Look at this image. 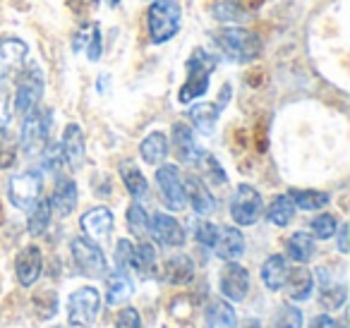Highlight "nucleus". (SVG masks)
Listing matches in <instances>:
<instances>
[{
	"instance_id": "7c9ffc66",
	"label": "nucleus",
	"mask_w": 350,
	"mask_h": 328,
	"mask_svg": "<svg viewBox=\"0 0 350 328\" xmlns=\"http://www.w3.org/2000/svg\"><path fill=\"white\" fill-rule=\"evenodd\" d=\"M293 216H295V204H293V199L288 194H281V197L273 199L267 211L269 223H273L278 228H286L293 221Z\"/></svg>"
},
{
	"instance_id": "f03ea898",
	"label": "nucleus",
	"mask_w": 350,
	"mask_h": 328,
	"mask_svg": "<svg viewBox=\"0 0 350 328\" xmlns=\"http://www.w3.org/2000/svg\"><path fill=\"white\" fill-rule=\"evenodd\" d=\"M219 65V58L211 55L209 51L197 49L195 53L187 60V79L180 87V94H178V101L180 103H192L200 96H204L209 92V82H211V72Z\"/></svg>"
},
{
	"instance_id": "a211bd4d",
	"label": "nucleus",
	"mask_w": 350,
	"mask_h": 328,
	"mask_svg": "<svg viewBox=\"0 0 350 328\" xmlns=\"http://www.w3.org/2000/svg\"><path fill=\"white\" fill-rule=\"evenodd\" d=\"M214 249L221 259L226 261H235L243 256L245 251V237L238 228L228 226V228H219V237L214 242Z\"/></svg>"
},
{
	"instance_id": "2eb2a0df",
	"label": "nucleus",
	"mask_w": 350,
	"mask_h": 328,
	"mask_svg": "<svg viewBox=\"0 0 350 328\" xmlns=\"http://www.w3.org/2000/svg\"><path fill=\"white\" fill-rule=\"evenodd\" d=\"M72 49H75V53H87V58L92 60V63L101 60V55H103L101 27H98L96 22H92V25H87V27H82V29H79L77 34H75Z\"/></svg>"
},
{
	"instance_id": "1a4fd4ad",
	"label": "nucleus",
	"mask_w": 350,
	"mask_h": 328,
	"mask_svg": "<svg viewBox=\"0 0 350 328\" xmlns=\"http://www.w3.org/2000/svg\"><path fill=\"white\" fill-rule=\"evenodd\" d=\"M98 307H101V297L94 288H79L70 295L68 299V318L72 326H92L98 316Z\"/></svg>"
},
{
	"instance_id": "37998d69",
	"label": "nucleus",
	"mask_w": 350,
	"mask_h": 328,
	"mask_svg": "<svg viewBox=\"0 0 350 328\" xmlns=\"http://www.w3.org/2000/svg\"><path fill=\"white\" fill-rule=\"evenodd\" d=\"M116 328H142V318H139V312L132 307L122 309L120 316H118V323Z\"/></svg>"
},
{
	"instance_id": "49530a36",
	"label": "nucleus",
	"mask_w": 350,
	"mask_h": 328,
	"mask_svg": "<svg viewBox=\"0 0 350 328\" xmlns=\"http://www.w3.org/2000/svg\"><path fill=\"white\" fill-rule=\"evenodd\" d=\"M312 328H336V321L331 316H326V314H321V316H317L312 321Z\"/></svg>"
},
{
	"instance_id": "393cba45",
	"label": "nucleus",
	"mask_w": 350,
	"mask_h": 328,
	"mask_svg": "<svg viewBox=\"0 0 350 328\" xmlns=\"http://www.w3.org/2000/svg\"><path fill=\"white\" fill-rule=\"evenodd\" d=\"M139 154L149 165L163 163L165 156H168V137H165L163 132H151L139 144Z\"/></svg>"
},
{
	"instance_id": "c85d7f7f",
	"label": "nucleus",
	"mask_w": 350,
	"mask_h": 328,
	"mask_svg": "<svg viewBox=\"0 0 350 328\" xmlns=\"http://www.w3.org/2000/svg\"><path fill=\"white\" fill-rule=\"evenodd\" d=\"M288 197H291L293 204H295L297 208H302V211H319V208H324L326 204L331 202V194L317 192V189H291Z\"/></svg>"
},
{
	"instance_id": "ddd939ff",
	"label": "nucleus",
	"mask_w": 350,
	"mask_h": 328,
	"mask_svg": "<svg viewBox=\"0 0 350 328\" xmlns=\"http://www.w3.org/2000/svg\"><path fill=\"white\" fill-rule=\"evenodd\" d=\"M247 288H250L247 271L240 264H235V261H228L226 269L221 271V292H224L230 302H240V299H245V295H247Z\"/></svg>"
},
{
	"instance_id": "2f4dec72",
	"label": "nucleus",
	"mask_w": 350,
	"mask_h": 328,
	"mask_svg": "<svg viewBox=\"0 0 350 328\" xmlns=\"http://www.w3.org/2000/svg\"><path fill=\"white\" fill-rule=\"evenodd\" d=\"M211 12H214V20L224 22V25H228V27L240 25V22H245L250 17L247 10H245L240 3H235V0H224V3H216Z\"/></svg>"
},
{
	"instance_id": "e433bc0d",
	"label": "nucleus",
	"mask_w": 350,
	"mask_h": 328,
	"mask_svg": "<svg viewBox=\"0 0 350 328\" xmlns=\"http://www.w3.org/2000/svg\"><path fill=\"white\" fill-rule=\"evenodd\" d=\"M336 228H338L336 216L324 213V216H319V218H314V221H312V235H314L317 240H329V237H334Z\"/></svg>"
},
{
	"instance_id": "f704fd0d",
	"label": "nucleus",
	"mask_w": 350,
	"mask_h": 328,
	"mask_svg": "<svg viewBox=\"0 0 350 328\" xmlns=\"http://www.w3.org/2000/svg\"><path fill=\"white\" fill-rule=\"evenodd\" d=\"M31 208L34 211L29 216V235H44L51 223V204L46 199H39Z\"/></svg>"
},
{
	"instance_id": "f257e3e1",
	"label": "nucleus",
	"mask_w": 350,
	"mask_h": 328,
	"mask_svg": "<svg viewBox=\"0 0 350 328\" xmlns=\"http://www.w3.org/2000/svg\"><path fill=\"white\" fill-rule=\"evenodd\" d=\"M214 44L219 51L230 60V63H252L262 53V39L254 31L243 29V27H226V29L216 31Z\"/></svg>"
},
{
	"instance_id": "a18cd8bd",
	"label": "nucleus",
	"mask_w": 350,
	"mask_h": 328,
	"mask_svg": "<svg viewBox=\"0 0 350 328\" xmlns=\"http://www.w3.org/2000/svg\"><path fill=\"white\" fill-rule=\"evenodd\" d=\"M10 103H8V94H5V87H0V132L5 130L10 125Z\"/></svg>"
},
{
	"instance_id": "6ab92c4d",
	"label": "nucleus",
	"mask_w": 350,
	"mask_h": 328,
	"mask_svg": "<svg viewBox=\"0 0 350 328\" xmlns=\"http://www.w3.org/2000/svg\"><path fill=\"white\" fill-rule=\"evenodd\" d=\"M63 159L68 161V165L72 170L82 168L84 163V135H82V127L79 125H68L65 127V135H63Z\"/></svg>"
},
{
	"instance_id": "dca6fc26",
	"label": "nucleus",
	"mask_w": 350,
	"mask_h": 328,
	"mask_svg": "<svg viewBox=\"0 0 350 328\" xmlns=\"http://www.w3.org/2000/svg\"><path fill=\"white\" fill-rule=\"evenodd\" d=\"M173 144H175V151H178V159L183 163H190V165H197L202 159L204 151L195 144V135L187 125L183 122H175L173 125Z\"/></svg>"
},
{
	"instance_id": "473e14b6",
	"label": "nucleus",
	"mask_w": 350,
	"mask_h": 328,
	"mask_svg": "<svg viewBox=\"0 0 350 328\" xmlns=\"http://www.w3.org/2000/svg\"><path fill=\"white\" fill-rule=\"evenodd\" d=\"M288 254L295 261H300V264L310 261L312 254H314V240H312V235H307V232H293L288 237Z\"/></svg>"
},
{
	"instance_id": "6e6552de",
	"label": "nucleus",
	"mask_w": 350,
	"mask_h": 328,
	"mask_svg": "<svg viewBox=\"0 0 350 328\" xmlns=\"http://www.w3.org/2000/svg\"><path fill=\"white\" fill-rule=\"evenodd\" d=\"M262 194L252 184H240L230 199V216L238 226H254L262 216Z\"/></svg>"
},
{
	"instance_id": "a19ab883",
	"label": "nucleus",
	"mask_w": 350,
	"mask_h": 328,
	"mask_svg": "<svg viewBox=\"0 0 350 328\" xmlns=\"http://www.w3.org/2000/svg\"><path fill=\"white\" fill-rule=\"evenodd\" d=\"M345 295H348V290H345V285H338V288H334L329 292V290H324V297H321V304L329 309H338L345 304Z\"/></svg>"
},
{
	"instance_id": "aec40b11",
	"label": "nucleus",
	"mask_w": 350,
	"mask_h": 328,
	"mask_svg": "<svg viewBox=\"0 0 350 328\" xmlns=\"http://www.w3.org/2000/svg\"><path fill=\"white\" fill-rule=\"evenodd\" d=\"M49 204L51 211H55L60 218H68L75 211V206H77V184L72 180H58Z\"/></svg>"
},
{
	"instance_id": "4468645a",
	"label": "nucleus",
	"mask_w": 350,
	"mask_h": 328,
	"mask_svg": "<svg viewBox=\"0 0 350 328\" xmlns=\"http://www.w3.org/2000/svg\"><path fill=\"white\" fill-rule=\"evenodd\" d=\"M79 226H82L84 235H87L89 240L103 242L113 230V213L108 211L106 206H96V208H92V211L84 213Z\"/></svg>"
},
{
	"instance_id": "f3484780",
	"label": "nucleus",
	"mask_w": 350,
	"mask_h": 328,
	"mask_svg": "<svg viewBox=\"0 0 350 328\" xmlns=\"http://www.w3.org/2000/svg\"><path fill=\"white\" fill-rule=\"evenodd\" d=\"M17 278L25 288L36 283V278L41 275V269H44V259H41V249L39 247H27V249L20 251L17 256Z\"/></svg>"
},
{
	"instance_id": "58836bf2",
	"label": "nucleus",
	"mask_w": 350,
	"mask_h": 328,
	"mask_svg": "<svg viewBox=\"0 0 350 328\" xmlns=\"http://www.w3.org/2000/svg\"><path fill=\"white\" fill-rule=\"evenodd\" d=\"M63 149H60L58 144H49L44 149V163H41V168L44 170H58L60 165H63Z\"/></svg>"
},
{
	"instance_id": "7ed1b4c3",
	"label": "nucleus",
	"mask_w": 350,
	"mask_h": 328,
	"mask_svg": "<svg viewBox=\"0 0 350 328\" xmlns=\"http://www.w3.org/2000/svg\"><path fill=\"white\" fill-rule=\"evenodd\" d=\"M183 25V8L178 0H154L146 12V29L151 44H168Z\"/></svg>"
},
{
	"instance_id": "603ef678",
	"label": "nucleus",
	"mask_w": 350,
	"mask_h": 328,
	"mask_svg": "<svg viewBox=\"0 0 350 328\" xmlns=\"http://www.w3.org/2000/svg\"><path fill=\"white\" fill-rule=\"evenodd\" d=\"M111 3H113V5H118V3H120V0H111Z\"/></svg>"
},
{
	"instance_id": "9d476101",
	"label": "nucleus",
	"mask_w": 350,
	"mask_h": 328,
	"mask_svg": "<svg viewBox=\"0 0 350 328\" xmlns=\"http://www.w3.org/2000/svg\"><path fill=\"white\" fill-rule=\"evenodd\" d=\"M29 55V46L17 36H3L0 39V87H5L15 72H20Z\"/></svg>"
},
{
	"instance_id": "a878e982",
	"label": "nucleus",
	"mask_w": 350,
	"mask_h": 328,
	"mask_svg": "<svg viewBox=\"0 0 350 328\" xmlns=\"http://www.w3.org/2000/svg\"><path fill=\"white\" fill-rule=\"evenodd\" d=\"M120 178H122V182H125V187H127V192H130V197L132 199H144L146 197V192H149V182H146V178L142 175V170L137 168L132 161H122L120 163Z\"/></svg>"
},
{
	"instance_id": "4be33fe9",
	"label": "nucleus",
	"mask_w": 350,
	"mask_h": 328,
	"mask_svg": "<svg viewBox=\"0 0 350 328\" xmlns=\"http://www.w3.org/2000/svg\"><path fill=\"white\" fill-rule=\"evenodd\" d=\"M224 106H226L224 101L221 103H195V106L190 108V120L195 122V127L202 132V135H211Z\"/></svg>"
},
{
	"instance_id": "72a5a7b5",
	"label": "nucleus",
	"mask_w": 350,
	"mask_h": 328,
	"mask_svg": "<svg viewBox=\"0 0 350 328\" xmlns=\"http://www.w3.org/2000/svg\"><path fill=\"white\" fill-rule=\"evenodd\" d=\"M291 280H293L291 299H295V302H302V299L310 297V295H312V288H314V278H312L310 271H307V269L293 271Z\"/></svg>"
},
{
	"instance_id": "8fccbe9b",
	"label": "nucleus",
	"mask_w": 350,
	"mask_h": 328,
	"mask_svg": "<svg viewBox=\"0 0 350 328\" xmlns=\"http://www.w3.org/2000/svg\"><path fill=\"white\" fill-rule=\"evenodd\" d=\"M243 328H262V323H259V321H247Z\"/></svg>"
},
{
	"instance_id": "20e7f679",
	"label": "nucleus",
	"mask_w": 350,
	"mask_h": 328,
	"mask_svg": "<svg viewBox=\"0 0 350 328\" xmlns=\"http://www.w3.org/2000/svg\"><path fill=\"white\" fill-rule=\"evenodd\" d=\"M51 125H53V113L49 108H34L27 113L25 122H22V149H25V154L34 156L44 151L51 135Z\"/></svg>"
},
{
	"instance_id": "b1692460",
	"label": "nucleus",
	"mask_w": 350,
	"mask_h": 328,
	"mask_svg": "<svg viewBox=\"0 0 350 328\" xmlns=\"http://www.w3.org/2000/svg\"><path fill=\"white\" fill-rule=\"evenodd\" d=\"M262 280H264V285H267L269 290H281L283 285H286V280H288V264H286V259H283L281 254H273V256H269L267 261H264V266H262Z\"/></svg>"
},
{
	"instance_id": "4c0bfd02",
	"label": "nucleus",
	"mask_w": 350,
	"mask_h": 328,
	"mask_svg": "<svg viewBox=\"0 0 350 328\" xmlns=\"http://www.w3.org/2000/svg\"><path fill=\"white\" fill-rule=\"evenodd\" d=\"M195 237H197V242H200V245L214 247L216 237H219V226H214V223H209V221L197 223V226H195Z\"/></svg>"
},
{
	"instance_id": "864d4df0",
	"label": "nucleus",
	"mask_w": 350,
	"mask_h": 328,
	"mask_svg": "<svg viewBox=\"0 0 350 328\" xmlns=\"http://www.w3.org/2000/svg\"><path fill=\"white\" fill-rule=\"evenodd\" d=\"M53 328H63V326H53Z\"/></svg>"
},
{
	"instance_id": "412c9836",
	"label": "nucleus",
	"mask_w": 350,
	"mask_h": 328,
	"mask_svg": "<svg viewBox=\"0 0 350 328\" xmlns=\"http://www.w3.org/2000/svg\"><path fill=\"white\" fill-rule=\"evenodd\" d=\"M183 184H185V197L192 202V208H195V213H200V216H206V213L214 211L216 202H214V197H211L209 187H206V184L202 182L200 178H187Z\"/></svg>"
},
{
	"instance_id": "de8ad7c7",
	"label": "nucleus",
	"mask_w": 350,
	"mask_h": 328,
	"mask_svg": "<svg viewBox=\"0 0 350 328\" xmlns=\"http://www.w3.org/2000/svg\"><path fill=\"white\" fill-rule=\"evenodd\" d=\"M338 249L343 251H348V226H340V230H338Z\"/></svg>"
},
{
	"instance_id": "cd10ccee",
	"label": "nucleus",
	"mask_w": 350,
	"mask_h": 328,
	"mask_svg": "<svg viewBox=\"0 0 350 328\" xmlns=\"http://www.w3.org/2000/svg\"><path fill=\"white\" fill-rule=\"evenodd\" d=\"M195 275V264H192L190 256L185 254H175L170 256L168 261H165V278L170 280V283H187V280Z\"/></svg>"
},
{
	"instance_id": "09e8293b",
	"label": "nucleus",
	"mask_w": 350,
	"mask_h": 328,
	"mask_svg": "<svg viewBox=\"0 0 350 328\" xmlns=\"http://www.w3.org/2000/svg\"><path fill=\"white\" fill-rule=\"evenodd\" d=\"M12 161H15V154H12V151H8V154H0V168H8V165H12Z\"/></svg>"
},
{
	"instance_id": "39448f33",
	"label": "nucleus",
	"mask_w": 350,
	"mask_h": 328,
	"mask_svg": "<svg viewBox=\"0 0 350 328\" xmlns=\"http://www.w3.org/2000/svg\"><path fill=\"white\" fill-rule=\"evenodd\" d=\"M41 187H44L41 170H27V173H20L10 180V184H8V199H10L15 208L27 211V208H31L41 199Z\"/></svg>"
},
{
	"instance_id": "0eeeda50",
	"label": "nucleus",
	"mask_w": 350,
	"mask_h": 328,
	"mask_svg": "<svg viewBox=\"0 0 350 328\" xmlns=\"http://www.w3.org/2000/svg\"><path fill=\"white\" fill-rule=\"evenodd\" d=\"M70 249H72V259L77 269L87 278H101L106 273V256H103L98 242L89 240V237H75Z\"/></svg>"
},
{
	"instance_id": "ea45409f",
	"label": "nucleus",
	"mask_w": 350,
	"mask_h": 328,
	"mask_svg": "<svg viewBox=\"0 0 350 328\" xmlns=\"http://www.w3.org/2000/svg\"><path fill=\"white\" fill-rule=\"evenodd\" d=\"M276 328H302V314L295 307H283Z\"/></svg>"
},
{
	"instance_id": "c9c22d12",
	"label": "nucleus",
	"mask_w": 350,
	"mask_h": 328,
	"mask_svg": "<svg viewBox=\"0 0 350 328\" xmlns=\"http://www.w3.org/2000/svg\"><path fill=\"white\" fill-rule=\"evenodd\" d=\"M127 226H130V232L135 237H144L146 230H149V218H146V211L139 204H132L127 208Z\"/></svg>"
},
{
	"instance_id": "5701e85b",
	"label": "nucleus",
	"mask_w": 350,
	"mask_h": 328,
	"mask_svg": "<svg viewBox=\"0 0 350 328\" xmlns=\"http://www.w3.org/2000/svg\"><path fill=\"white\" fill-rule=\"evenodd\" d=\"M132 292H135V285H132V280L127 278V273L122 269L113 271L106 278V302L108 304L125 302V299L132 297Z\"/></svg>"
},
{
	"instance_id": "bb28decb",
	"label": "nucleus",
	"mask_w": 350,
	"mask_h": 328,
	"mask_svg": "<svg viewBox=\"0 0 350 328\" xmlns=\"http://www.w3.org/2000/svg\"><path fill=\"white\" fill-rule=\"evenodd\" d=\"M235 309L224 299H216L206 309V328H235Z\"/></svg>"
},
{
	"instance_id": "c756f323",
	"label": "nucleus",
	"mask_w": 350,
	"mask_h": 328,
	"mask_svg": "<svg viewBox=\"0 0 350 328\" xmlns=\"http://www.w3.org/2000/svg\"><path fill=\"white\" fill-rule=\"evenodd\" d=\"M130 266L139 275H144V278L154 275V271H156V249L151 245H146V242H142L139 247H132Z\"/></svg>"
},
{
	"instance_id": "3c124183",
	"label": "nucleus",
	"mask_w": 350,
	"mask_h": 328,
	"mask_svg": "<svg viewBox=\"0 0 350 328\" xmlns=\"http://www.w3.org/2000/svg\"><path fill=\"white\" fill-rule=\"evenodd\" d=\"M336 328H348V326H345V321H343V323H336Z\"/></svg>"
},
{
	"instance_id": "79ce46f5",
	"label": "nucleus",
	"mask_w": 350,
	"mask_h": 328,
	"mask_svg": "<svg viewBox=\"0 0 350 328\" xmlns=\"http://www.w3.org/2000/svg\"><path fill=\"white\" fill-rule=\"evenodd\" d=\"M200 163H202V165H206V170H209V175H211V180H214V182H219V184H224V182H226V173H224V168H221V163L214 159V156L202 154Z\"/></svg>"
},
{
	"instance_id": "f8f14e48",
	"label": "nucleus",
	"mask_w": 350,
	"mask_h": 328,
	"mask_svg": "<svg viewBox=\"0 0 350 328\" xmlns=\"http://www.w3.org/2000/svg\"><path fill=\"white\" fill-rule=\"evenodd\" d=\"M151 237H154L156 242H159L161 247H180L185 245V230H183V226L178 221H175L173 216H168V213H154V218L149 221V230Z\"/></svg>"
},
{
	"instance_id": "423d86ee",
	"label": "nucleus",
	"mask_w": 350,
	"mask_h": 328,
	"mask_svg": "<svg viewBox=\"0 0 350 328\" xmlns=\"http://www.w3.org/2000/svg\"><path fill=\"white\" fill-rule=\"evenodd\" d=\"M44 87H46L44 72H41L39 65L31 63L25 70V74L20 77V82H17V94H15V111L22 118L39 106L41 96H44Z\"/></svg>"
},
{
	"instance_id": "9b49d317",
	"label": "nucleus",
	"mask_w": 350,
	"mask_h": 328,
	"mask_svg": "<svg viewBox=\"0 0 350 328\" xmlns=\"http://www.w3.org/2000/svg\"><path fill=\"white\" fill-rule=\"evenodd\" d=\"M156 182H159L163 202L170 211H183V208H185V204H187L185 184H183V178L175 165H161V168L156 170Z\"/></svg>"
},
{
	"instance_id": "c03bdc74",
	"label": "nucleus",
	"mask_w": 350,
	"mask_h": 328,
	"mask_svg": "<svg viewBox=\"0 0 350 328\" xmlns=\"http://www.w3.org/2000/svg\"><path fill=\"white\" fill-rule=\"evenodd\" d=\"M130 259H132V242L130 240H120L116 247V264L118 269L125 271L130 266Z\"/></svg>"
}]
</instances>
